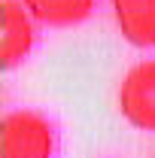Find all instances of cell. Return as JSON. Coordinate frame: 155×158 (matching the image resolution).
I'll return each instance as SVG.
<instances>
[{
    "mask_svg": "<svg viewBox=\"0 0 155 158\" xmlns=\"http://www.w3.org/2000/svg\"><path fill=\"white\" fill-rule=\"evenodd\" d=\"M3 158H52L55 128L46 116L34 110H12L0 122Z\"/></svg>",
    "mask_w": 155,
    "mask_h": 158,
    "instance_id": "6da1fadb",
    "label": "cell"
},
{
    "mask_svg": "<svg viewBox=\"0 0 155 158\" xmlns=\"http://www.w3.org/2000/svg\"><path fill=\"white\" fill-rule=\"evenodd\" d=\"M119 110L137 131L155 134V58L134 64L119 85Z\"/></svg>",
    "mask_w": 155,
    "mask_h": 158,
    "instance_id": "7a4b0ae2",
    "label": "cell"
},
{
    "mask_svg": "<svg viewBox=\"0 0 155 158\" xmlns=\"http://www.w3.org/2000/svg\"><path fill=\"white\" fill-rule=\"evenodd\" d=\"M0 12H3V37H0V67L3 70H12L19 67L21 61L31 55L34 49V15L27 12L24 0H3L0 3Z\"/></svg>",
    "mask_w": 155,
    "mask_h": 158,
    "instance_id": "3957f363",
    "label": "cell"
},
{
    "mask_svg": "<svg viewBox=\"0 0 155 158\" xmlns=\"http://www.w3.org/2000/svg\"><path fill=\"white\" fill-rule=\"evenodd\" d=\"M122 37L137 49L155 46V0H110Z\"/></svg>",
    "mask_w": 155,
    "mask_h": 158,
    "instance_id": "277c9868",
    "label": "cell"
},
{
    "mask_svg": "<svg viewBox=\"0 0 155 158\" xmlns=\"http://www.w3.org/2000/svg\"><path fill=\"white\" fill-rule=\"evenodd\" d=\"M24 6L49 27H73L94 12V0H24Z\"/></svg>",
    "mask_w": 155,
    "mask_h": 158,
    "instance_id": "5b68a950",
    "label": "cell"
}]
</instances>
